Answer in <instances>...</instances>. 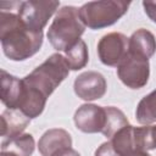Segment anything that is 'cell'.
Wrapping results in <instances>:
<instances>
[{
  "label": "cell",
  "mask_w": 156,
  "mask_h": 156,
  "mask_svg": "<svg viewBox=\"0 0 156 156\" xmlns=\"http://www.w3.org/2000/svg\"><path fill=\"white\" fill-rule=\"evenodd\" d=\"M67 147H72V138L71 134L62 128L46 130L38 141V150L41 156H54Z\"/></svg>",
  "instance_id": "10"
},
{
  "label": "cell",
  "mask_w": 156,
  "mask_h": 156,
  "mask_svg": "<svg viewBox=\"0 0 156 156\" xmlns=\"http://www.w3.org/2000/svg\"><path fill=\"white\" fill-rule=\"evenodd\" d=\"M54 156H80V154L78 151H76L74 149H72V147H67V149H63V150L58 151Z\"/></svg>",
  "instance_id": "20"
},
{
  "label": "cell",
  "mask_w": 156,
  "mask_h": 156,
  "mask_svg": "<svg viewBox=\"0 0 156 156\" xmlns=\"http://www.w3.org/2000/svg\"><path fill=\"white\" fill-rule=\"evenodd\" d=\"M43 32L29 29L17 12L0 11V41L5 56L12 61H24L35 55L43 45Z\"/></svg>",
  "instance_id": "1"
},
{
  "label": "cell",
  "mask_w": 156,
  "mask_h": 156,
  "mask_svg": "<svg viewBox=\"0 0 156 156\" xmlns=\"http://www.w3.org/2000/svg\"><path fill=\"white\" fill-rule=\"evenodd\" d=\"M105 111H106V123H105L102 134L106 138L111 139L118 130H121L122 128L128 126L129 122H128V118L126 117V115L119 108H117L115 106H106Z\"/></svg>",
  "instance_id": "17"
},
{
  "label": "cell",
  "mask_w": 156,
  "mask_h": 156,
  "mask_svg": "<svg viewBox=\"0 0 156 156\" xmlns=\"http://www.w3.org/2000/svg\"><path fill=\"white\" fill-rule=\"evenodd\" d=\"M73 119L76 127L83 133H102L106 123V111L102 106L84 104L77 108Z\"/></svg>",
  "instance_id": "9"
},
{
  "label": "cell",
  "mask_w": 156,
  "mask_h": 156,
  "mask_svg": "<svg viewBox=\"0 0 156 156\" xmlns=\"http://www.w3.org/2000/svg\"><path fill=\"white\" fill-rule=\"evenodd\" d=\"M76 95L85 101H94L101 99L107 89L105 77L96 71H87L80 73L73 84Z\"/></svg>",
  "instance_id": "8"
},
{
  "label": "cell",
  "mask_w": 156,
  "mask_h": 156,
  "mask_svg": "<svg viewBox=\"0 0 156 156\" xmlns=\"http://www.w3.org/2000/svg\"><path fill=\"white\" fill-rule=\"evenodd\" d=\"M30 123V118L18 108H6L1 113V135L4 139L13 138L23 133Z\"/></svg>",
  "instance_id": "12"
},
{
  "label": "cell",
  "mask_w": 156,
  "mask_h": 156,
  "mask_svg": "<svg viewBox=\"0 0 156 156\" xmlns=\"http://www.w3.org/2000/svg\"><path fill=\"white\" fill-rule=\"evenodd\" d=\"M0 156H17V155H15V154H12V152H6V151H1Z\"/></svg>",
  "instance_id": "23"
},
{
  "label": "cell",
  "mask_w": 156,
  "mask_h": 156,
  "mask_svg": "<svg viewBox=\"0 0 156 156\" xmlns=\"http://www.w3.org/2000/svg\"><path fill=\"white\" fill-rule=\"evenodd\" d=\"M95 156H121V155L115 150L111 141H106V143H102L95 150Z\"/></svg>",
  "instance_id": "18"
},
{
  "label": "cell",
  "mask_w": 156,
  "mask_h": 156,
  "mask_svg": "<svg viewBox=\"0 0 156 156\" xmlns=\"http://www.w3.org/2000/svg\"><path fill=\"white\" fill-rule=\"evenodd\" d=\"M130 2L123 0L89 1L79 7V17L85 27L101 29L115 24L129 9Z\"/></svg>",
  "instance_id": "4"
},
{
  "label": "cell",
  "mask_w": 156,
  "mask_h": 156,
  "mask_svg": "<svg viewBox=\"0 0 156 156\" xmlns=\"http://www.w3.org/2000/svg\"><path fill=\"white\" fill-rule=\"evenodd\" d=\"M117 76L119 80L130 89L145 87L150 77L149 58L128 51L127 56L117 66Z\"/></svg>",
  "instance_id": "6"
},
{
  "label": "cell",
  "mask_w": 156,
  "mask_h": 156,
  "mask_svg": "<svg viewBox=\"0 0 156 156\" xmlns=\"http://www.w3.org/2000/svg\"><path fill=\"white\" fill-rule=\"evenodd\" d=\"M34 149L35 141L29 133H22L17 136L4 139L1 143V151L12 152L17 156H32Z\"/></svg>",
  "instance_id": "14"
},
{
  "label": "cell",
  "mask_w": 156,
  "mask_h": 156,
  "mask_svg": "<svg viewBox=\"0 0 156 156\" xmlns=\"http://www.w3.org/2000/svg\"><path fill=\"white\" fill-rule=\"evenodd\" d=\"M135 118L144 126L156 122V89L139 101L135 110Z\"/></svg>",
  "instance_id": "15"
},
{
  "label": "cell",
  "mask_w": 156,
  "mask_h": 156,
  "mask_svg": "<svg viewBox=\"0 0 156 156\" xmlns=\"http://www.w3.org/2000/svg\"><path fill=\"white\" fill-rule=\"evenodd\" d=\"M84 30L85 26L79 17V9L62 6L49 26L46 35L55 50L65 52L80 39Z\"/></svg>",
  "instance_id": "2"
},
{
  "label": "cell",
  "mask_w": 156,
  "mask_h": 156,
  "mask_svg": "<svg viewBox=\"0 0 156 156\" xmlns=\"http://www.w3.org/2000/svg\"><path fill=\"white\" fill-rule=\"evenodd\" d=\"M129 51V38L123 33L111 32L105 34L98 43L100 61L111 67H117Z\"/></svg>",
  "instance_id": "7"
},
{
  "label": "cell",
  "mask_w": 156,
  "mask_h": 156,
  "mask_svg": "<svg viewBox=\"0 0 156 156\" xmlns=\"http://www.w3.org/2000/svg\"><path fill=\"white\" fill-rule=\"evenodd\" d=\"M60 1L55 0H28L20 1L16 9L22 22L34 32H43L49 18L58 11Z\"/></svg>",
  "instance_id": "5"
},
{
  "label": "cell",
  "mask_w": 156,
  "mask_h": 156,
  "mask_svg": "<svg viewBox=\"0 0 156 156\" xmlns=\"http://www.w3.org/2000/svg\"><path fill=\"white\" fill-rule=\"evenodd\" d=\"M129 51L150 58L156 52L155 35L145 28L136 29L129 38Z\"/></svg>",
  "instance_id": "13"
},
{
  "label": "cell",
  "mask_w": 156,
  "mask_h": 156,
  "mask_svg": "<svg viewBox=\"0 0 156 156\" xmlns=\"http://www.w3.org/2000/svg\"><path fill=\"white\" fill-rule=\"evenodd\" d=\"M1 88L0 98L1 102L7 108H18L20 101L23 95V80L1 69Z\"/></svg>",
  "instance_id": "11"
},
{
  "label": "cell",
  "mask_w": 156,
  "mask_h": 156,
  "mask_svg": "<svg viewBox=\"0 0 156 156\" xmlns=\"http://www.w3.org/2000/svg\"><path fill=\"white\" fill-rule=\"evenodd\" d=\"M69 67L66 62L65 56L60 52L50 55L41 65L34 68L27 74L23 82L41 93L45 98H49L54 90L67 78Z\"/></svg>",
  "instance_id": "3"
},
{
  "label": "cell",
  "mask_w": 156,
  "mask_h": 156,
  "mask_svg": "<svg viewBox=\"0 0 156 156\" xmlns=\"http://www.w3.org/2000/svg\"><path fill=\"white\" fill-rule=\"evenodd\" d=\"M143 7L147 17L156 23V1H143Z\"/></svg>",
  "instance_id": "19"
},
{
  "label": "cell",
  "mask_w": 156,
  "mask_h": 156,
  "mask_svg": "<svg viewBox=\"0 0 156 156\" xmlns=\"http://www.w3.org/2000/svg\"><path fill=\"white\" fill-rule=\"evenodd\" d=\"M152 140H154V147L156 149V126H152Z\"/></svg>",
  "instance_id": "22"
},
{
  "label": "cell",
  "mask_w": 156,
  "mask_h": 156,
  "mask_svg": "<svg viewBox=\"0 0 156 156\" xmlns=\"http://www.w3.org/2000/svg\"><path fill=\"white\" fill-rule=\"evenodd\" d=\"M128 156H151V155L147 154V151H134V152L129 154Z\"/></svg>",
  "instance_id": "21"
},
{
  "label": "cell",
  "mask_w": 156,
  "mask_h": 156,
  "mask_svg": "<svg viewBox=\"0 0 156 156\" xmlns=\"http://www.w3.org/2000/svg\"><path fill=\"white\" fill-rule=\"evenodd\" d=\"M65 58L71 71H78L87 66L89 61L88 46L84 40L79 39L73 46L65 51Z\"/></svg>",
  "instance_id": "16"
}]
</instances>
